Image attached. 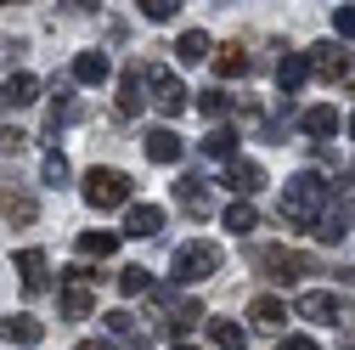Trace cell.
<instances>
[{"mask_svg":"<svg viewBox=\"0 0 355 350\" xmlns=\"http://www.w3.org/2000/svg\"><path fill=\"white\" fill-rule=\"evenodd\" d=\"M327 181H322V175L316 169H299L293 175V181L282 187V221L288 226H299V232H310V226H316V215L327 209Z\"/></svg>","mask_w":355,"mask_h":350,"instance_id":"cell-1","label":"cell"},{"mask_svg":"<svg viewBox=\"0 0 355 350\" xmlns=\"http://www.w3.org/2000/svg\"><path fill=\"white\" fill-rule=\"evenodd\" d=\"M85 203H91V209H130V175L124 169H85Z\"/></svg>","mask_w":355,"mask_h":350,"instance_id":"cell-2","label":"cell"},{"mask_svg":"<svg viewBox=\"0 0 355 350\" xmlns=\"http://www.w3.org/2000/svg\"><path fill=\"white\" fill-rule=\"evenodd\" d=\"M141 79H147V91H153V108H158L164 119H175V113H187V108H192L187 85L175 79L169 68H158V62H141Z\"/></svg>","mask_w":355,"mask_h":350,"instance_id":"cell-3","label":"cell"},{"mask_svg":"<svg viewBox=\"0 0 355 350\" xmlns=\"http://www.w3.org/2000/svg\"><path fill=\"white\" fill-rule=\"evenodd\" d=\"M259 272L271 283H299V277H322V260L293 254V249H259Z\"/></svg>","mask_w":355,"mask_h":350,"instance_id":"cell-4","label":"cell"},{"mask_svg":"<svg viewBox=\"0 0 355 350\" xmlns=\"http://www.w3.org/2000/svg\"><path fill=\"white\" fill-rule=\"evenodd\" d=\"M214 272H220V249L214 243H187V249H175V260H169V277L175 283H203Z\"/></svg>","mask_w":355,"mask_h":350,"instance_id":"cell-5","label":"cell"},{"mask_svg":"<svg viewBox=\"0 0 355 350\" xmlns=\"http://www.w3.org/2000/svg\"><path fill=\"white\" fill-rule=\"evenodd\" d=\"M153 299H158V317H164V328H169V333H192V328L203 322V305H198L192 294H169V288H153Z\"/></svg>","mask_w":355,"mask_h":350,"instance_id":"cell-6","label":"cell"},{"mask_svg":"<svg viewBox=\"0 0 355 350\" xmlns=\"http://www.w3.org/2000/svg\"><path fill=\"white\" fill-rule=\"evenodd\" d=\"M91 272H85V266H68L62 272V317L68 322H85V317H91Z\"/></svg>","mask_w":355,"mask_h":350,"instance_id":"cell-7","label":"cell"},{"mask_svg":"<svg viewBox=\"0 0 355 350\" xmlns=\"http://www.w3.org/2000/svg\"><path fill=\"white\" fill-rule=\"evenodd\" d=\"M299 317L304 322H338V328H349L355 322V311L338 299V294H322V288H310L304 299H299Z\"/></svg>","mask_w":355,"mask_h":350,"instance_id":"cell-8","label":"cell"},{"mask_svg":"<svg viewBox=\"0 0 355 350\" xmlns=\"http://www.w3.org/2000/svg\"><path fill=\"white\" fill-rule=\"evenodd\" d=\"M164 232V209L158 203H130L124 209V232L119 238H158Z\"/></svg>","mask_w":355,"mask_h":350,"instance_id":"cell-9","label":"cell"},{"mask_svg":"<svg viewBox=\"0 0 355 350\" xmlns=\"http://www.w3.org/2000/svg\"><path fill=\"white\" fill-rule=\"evenodd\" d=\"M209 192H214V187L203 181V175H181V181H175V198H181V209H187V215H198V221L214 209V198H209Z\"/></svg>","mask_w":355,"mask_h":350,"instance_id":"cell-10","label":"cell"},{"mask_svg":"<svg viewBox=\"0 0 355 350\" xmlns=\"http://www.w3.org/2000/svg\"><path fill=\"white\" fill-rule=\"evenodd\" d=\"M310 74H316V79H344L349 74V51L338 46V40H333V46L322 40V46L310 51Z\"/></svg>","mask_w":355,"mask_h":350,"instance_id":"cell-11","label":"cell"},{"mask_svg":"<svg viewBox=\"0 0 355 350\" xmlns=\"http://www.w3.org/2000/svg\"><path fill=\"white\" fill-rule=\"evenodd\" d=\"M34 97H40V79L34 74H6V85H0V108H6V113L28 108Z\"/></svg>","mask_w":355,"mask_h":350,"instance_id":"cell-12","label":"cell"},{"mask_svg":"<svg viewBox=\"0 0 355 350\" xmlns=\"http://www.w3.org/2000/svg\"><path fill=\"white\" fill-rule=\"evenodd\" d=\"M226 187H232V192H243V203H248V192H259V187H265V169H259L254 158H232V164H226Z\"/></svg>","mask_w":355,"mask_h":350,"instance_id":"cell-13","label":"cell"},{"mask_svg":"<svg viewBox=\"0 0 355 350\" xmlns=\"http://www.w3.org/2000/svg\"><path fill=\"white\" fill-rule=\"evenodd\" d=\"M310 232H316L322 243H344V232H349V209H344L338 198H327V209L316 215V226H310Z\"/></svg>","mask_w":355,"mask_h":350,"instance_id":"cell-14","label":"cell"},{"mask_svg":"<svg viewBox=\"0 0 355 350\" xmlns=\"http://www.w3.org/2000/svg\"><path fill=\"white\" fill-rule=\"evenodd\" d=\"M141 153H147L153 164H175V158H181V136H175L169 124H158V130H147V142H141Z\"/></svg>","mask_w":355,"mask_h":350,"instance_id":"cell-15","label":"cell"},{"mask_svg":"<svg viewBox=\"0 0 355 350\" xmlns=\"http://www.w3.org/2000/svg\"><path fill=\"white\" fill-rule=\"evenodd\" d=\"M248 322H254V328H282V322H288V299L259 294V299L248 305Z\"/></svg>","mask_w":355,"mask_h":350,"instance_id":"cell-16","label":"cell"},{"mask_svg":"<svg viewBox=\"0 0 355 350\" xmlns=\"http://www.w3.org/2000/svg\"><path fill=\"white\" fill-rule=\"evenodd\" d=\"M40 333H46V328H40L34 317H23V311L17 317H0V339H6V344H23L28 350V344H40Z\"/></svg>","mask_w":355,"mask_h":350,"instance_id":"cell-17","label":"cell"},{"mask_svg":"<svg viewBox=\"0 0 355 350\" xmlns=\"http://www.w3.org/2000/svg\"><path fill=\"white\" fill-rule=\"evenodd\" d=\"M299 124H304V136L316 142V147L338 136V113H333V108H304V119H299Z\"/></svg>","mask_w":355,"mask_h":350,"instance_id":"cell-18","label":"cell"},{"mask_svg":"<svg viewBox=\"0 0 355 350\" xmlns=\"http://www.w3.org/2000/svg\"><path fill=\"white\" fill-rule=\"evenodd\" d=\"M17 277H23V294H40L46 288V254L40 249H17Z\"/></svg>","mask_w":355,"mask_h":350,"instance_id":"cell-19","label":"cell"},{"mask_svg":"<svg viewBox=\"0 0 355 350\" xmlns=\"http://www.w3.org/2000/svg\"><path fill=\"white\" fill-rule=\"evenodd\" d=\"M107 74H113V62H107L102 51H79V57H73V85H102Z\"/></svg>","mask_w":355,"mask_h":350,"instance_id":"cell-20","label":"cell"},{"mask_svg":"<svg viewBox=\"0 0 355 350\" xmlns=\"http://www.w3.org/2000/svg\"><path fill=\"white\" fill-rule=\"evenodd\" d=\"M209 344H214V350H248V333H243L232 317H214V322H209Z\"/></svg>","mask_w":355,"mask_h":350,"instance_id":"cell-21","label":"cell"},{"mask_svg":"<svg viewBox=\"0 0 355 350\" xmlns=\"http://www.w3.org/2000/svg\"><path fill=\"white\" fill-rule=\"evenodd\" d=\"M220 221H226V232H237V238H248V232L259 226V209L237 198V203H226V209H220Z\"/></svg>","mask_w":355,"mask_h":350,"instance_id":"cell-22","label":"cell"},{"mask_svg":"<svg viewBox=\"0 0 355 350\" xmlns=\"http://www.w3.org/2000/svg\"><path fill=\"white\" fill-rule=\"evenodd\" d=\"M141 85H147V79H141V62H136V68L124 74V85H119V113H124V119L141 113Z\"/></svg>","mask_w":355,"mask_h":350,"instance_id":"cell-23","label":"cell"},{"mask_svg":"<svg viewBox=\"0 0 355 350\" xmlns=\"http://www.w3.org/2000/svg\"><path fill=\"white\" fill-rule=\"evenodd\" d=\"M209 46H214V40H209L203 28H187L181 40H175V57H181V62L192 68V62H203V57H209Z\"/></svg>","mask_w":355,"mask_h":350,"instance_id":"cell-24","label":"cell"},{"mask_svg":"<svg viewBox=\"0 0 355 350\" xmlns=\"http://www.w3.org/2000/svg\"><path fill=\"white\" fill-rule=\"evenodd\" d=\"M214 74H220V79H243V74H248V51L237 46V40H232V46H220V57H214Z\"/></svg>","mask_w":355,"mask_h":350,"instance_id":"cell-25","label":"cell"},{"mask_svg":"<svg viewBox=\"0 0 355 350\" xmlns=\"http://www.w3.org/2000/svg\"><path fill=\"white\" fill-rule=\"evenodd\" d=\"M304 79H310V62H304V57H282V62H277V85H282V97H293Z\"/></svg>","mask_w":355,"mask_h":350,"instance_id":"cell-26","label":"cell"},{"mask_svg":"<svg viewBox=\"0 0 355 350\" xmlns=\"http://www.w3.org/2000/svg\"><path fill=\"white\" fill-rule=\"evenodd\" d=\"M0 209H6V221H17V226H28L34 215H40V203L28 192H12V187H6V198H0Z\"/></svg>","mask_w":355,"mask_h":350,"instance_id":"cell-27","label":"cell"},{"mask_svg":"<svg viewBox=\"0 0 355 350\" xmlns=\"http://www.w3.org/2000/svg\"><path fill=\"white\" fill-rule=\"evenodd\" d=\"M203 158H237V130H226V124L209 130L203 136Z\"/></svg>","mask_w":355,"mask_h":350,"instance_id":"cell-28","label":"cell"},{"mask_svg":"<svg viewBox=\"0 0 355 350\" xmlns=\"http://www.w3.org/2000/svg\"><path fill=\"white\" fill-rule=\"evenodd\" d=\"M119 249V232H79V254H91V260H107Z\"/></svg>","mask_w":355,"mask_h":350,"instance_id":"cell-29","label":"cell"},{"mask_svg":"<svg viewBox=\"0 0 355 350\" xmlns=\"http://www.w3.org/2000/svg\"><path fill=\"white\" fill-rule=\"evenodd\" d=\"M119 294H130V299H136V294H153V272H147V266H124V272H119Z\"/></svg>","mask_w":355,"mask_h":350,"instance_id":"cell-30","label":"cell"},{"mask_svg":"<svg viewBox=\"0 0 355 350\" xmlns=\"http://www.w3.org/2000/svg\"><path fill=\"white\" fill-rule=\"evenodd\" d=\"M192 108H198V113H209V119H220V113L232 108V97H226V91H220V85H214V91H203V97H192Z\"/></svg>","mask_w":355,"mask_h":350,"instance_id":"cell-31","label":"cell"},{"mask_svg":"<svg viewBox=\"0 0 355 350\" xmlns=\"http://www.w3.org/2000/svg\"><path fill=\"white\" fill-rule=\"evenodd\" d=\"M40 181H46V187H62V181H68V158H62V153H46V164H40Z\"/></svg>","mask_w":355,"mask_h":350,"instance_id":"cell-32","label":"cell"},{"mask_svg":"<svg viewBox=\"0 0 355 350\" xmlns=\"http://www.w3.org/2000/svg\"><path fill=\"white\" fill-rule=\"evenodd\" d=\"M102 328H107L113 339H136V317H130V311H107V317H102Z\"/></svg>","mask_w":355,"mask_h":350,"instance_id":"cell-33","label":"cell"},{"mask_svg":"<svg viewBox=\"0 0 355 350\" xmlns=\"http://www.w3.org/2000/svg\"><path fill=\"white\" fill-rule=\"evenodd\" d=\"M175 12H181V0H141V17L147 23H169Z\"/></svg>","mask_w":355,"mask_h":350,"instance_id":"cell-34","label":"cell"},{"mask_svg":"<svg viewBox=\"0 0 355 350\" xmlns=\"http://www.w3.org/2000/svg\"><path fill=\"white\" fill-rule=\"evenodd\" d=\"M28 147V136H23V130H0V158H17Z\"/></svg>","mask_w":355,"mask_h":350,"instance_id":"cell-35","label":"cell"},{"mask_svg":"<svg viewBox=\"0 0 355 350\" xmlns=\"http://www.w3.org/2000/svg\"><path fill=\"white\" fill-rule=\"evenodd\" d=\"M333 28L338 34H355V6H333Z\"/></svg>","mask_w":355,"mask_h":350,"instance_id":"cell-36","label":"cell"},{"mask_svg":"<svg viewBox=\"0 0 355 350\" xmlns=\"http://www.w3.org/2000/svg\"><path fill=\"white\" fill-rule=\"evenodd\" d=\"M277 350H322V344H316V339H310V333H288V339H282Z\"/></svg>","mask_w":355,"mask_h":350,"instance_id":"cell-37","label":"cell"},{"mask_svg":"<svg viewBox=\"0 0 355 350\" xmlns=\"http://www.w3.org/2000/svg\"><path fill=\"white\" fill-rule=\"evenodd\" d=\"M73 350H107V344H102V339H85V344H73Z\"/></svg>","mask_w":355,"mask_h":350,"instance_id":"cell-38","label":"cell"},{"mask_svg":"<svg viewBox=\"0 0 355 350\" xmlns=\"http://www.w3.org/2000/svg\"><path fill=\"white\" fill-rule=\"evenodd\" d=\"M169 350H198V344H169Z\"/></svg>","mask_w":355,"mask_h":350,"instance_id":"cell-39","label":"cell"},{"mask_svg":"<svg viewBox=\"0 0 355 350\" xmlns=\"http://www.w3.org/2000/svg\"><path fill=\"white\" fill-rule=\"evenodd\" d=\"M349 136H355V113H349Z\"/></svg>","mask_w":355,"mask_h":350,"instance_id":"cell-40","label":"cell"},{"mask_svg":"<svg viewBox=\"0 0 355 350\" xmlns=\"http://www.w3.org/2000/svg\"><path fill=\"white\" fill-rule=\"evenodd\" d=\"M349 350H355V344H349Z\"/></svg>","mask_w":355,"mask_h":350,"instance_id":"cell-41","label":"cell"}]
</instances>
